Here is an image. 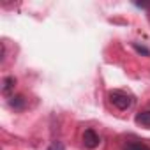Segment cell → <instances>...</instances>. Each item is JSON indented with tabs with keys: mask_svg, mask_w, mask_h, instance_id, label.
<instances>
[{
	"mask_svg": "<svg viewBox=\"0 0 150 150\" xmlns=\"http://www.w3.org/2000/svg\"><path fill=\"white\" fill-rule=\"evenodd\" d=\"M9 104H11V108H14L16 111H21V110L25 108L27 101H25V97H23V96H13V97H11V101H9Z\"/></svg>",
	"mask_w": 150,
	"mask_h": 150,
	"instance_id": "5b68a950",
	"label": "cell"
},
{
	"mask_svg": "<svg viewBox=\"0 0 150 150\" xmlns=\"http://www.w3.org/2000/svg\"><path fill=\"white\" fill-rule=\"evenodd\" d=\"M108 97H110V103H111L117 110H120V111L129 110V108L132 106V97H131L129 94L122 92V90H111V92L108 94Z\"/></svg>",
	"mask_w": 150,
	"mask_h": 150,
	"instance_id": "6da1fadb",
	"label": "cell"
},
{
	"mask_svg": "<svg viewBox=\"0 0 150 150\" xmlns=\"http://www.w3.org/2000/svg\"><path fill=\"white\" fill-rule=\"evenodd\" d=\"M134 122L141 127H150V110L146 111H139L136 117H134Z\"/></svg>",
	"mask_w": 150,
	"mask_h": 150,
	"instance_id": "277c9868",
	"label": "cell"
},
{
	"mask_svg": "<svg viewBox=\"0 0 150 150\" xmlns=\"http://www.w3.org/2000/svg\"><path fill=\"white\" fill-rule=\"evenodd\" d=\"M132 48H134L139 55H145V57H148V55H150V50H148V48H145V46H139L138 42H132Z\"/></svg>",
	"mask_w": 150,
	"mask_h": 150,
	"instance_id": "52a82bcc",
	"label": "cell"
},
{
	"mask_svg": "<svg viewBox=\"0 0 150 150\" xmlns=\"http://www.w3.org/2000/svg\"><path fill=\"white\" fill-rule=\"evenodd\" d=\"M48 150H65V145L60 139H55V141H51V145L48 146Z\"/></svg>",
	"mask_w": 150,
	"mask_h": 150,
	"instance_id": "ba28073f",
	"label": "cell"
},
{
	"mask_svg": "<svg viewBox=\"0 0 150 150\" xmlns=\"http://www.w3.org/2000/svg\"><path fill=\"white\" fill-rule=\"evenodd\" d=\"M122 150H150V146L138 139H125L122 143Z\"/></svg>",
	"mask_w": 150,
	"mask_h": 150,
	"instance_id": "3957f363",
	"label": "cell"
},
{
	"mask_svg": "<svg viewBox=\"0 0 150 150\" xmlns=\"http://www.w3.org/2000/svg\"><path fill=\"white\" fill-rule=\"evenodd\" d=\"M14 85H16V78H14V76L4 78V81H2V92H4L6 96L11 94V90H14Z\"/></svg>",
	"mask_w": 150,
	"mask_h": 150,
	"instance_id": "8992f818",
	"label": "cell"
},
{
	"mask_svg": "<svg viewBox=\"0 0 150 150\" xmlns=\"http://www.w3.org/2000/svg\"><path fill=\"white\" fill-rule=\"evenodd\" d=\"M99 141H101V138H99V134L94 129H85V132H83V145L87 148H96L99 145Z\"/></svg>",
	"mask_w": 150,
	"mask_h": 150,
	"instance_id": "7a4b0ae2",
	"label": "cell"
}]
</instances>
